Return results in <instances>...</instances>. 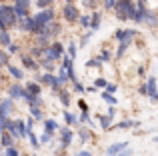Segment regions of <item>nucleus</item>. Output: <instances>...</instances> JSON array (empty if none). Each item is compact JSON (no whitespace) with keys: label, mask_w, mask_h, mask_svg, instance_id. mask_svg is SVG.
I'll list each match as a JSON object with an SVG mask.
<instances>
[{"label":"nucleus","mask_w":158,"mask_h":156,"mask_svg":"<svg viewBox=\"0 0 158 156\" xmlns=\"http://www.w3.org/2000/svg\"><path fill=\"white\" fill-rule=\"evenodd\" d=\"M20 156H28V154H20Z\"/></svg>","instance_id":"nucleus-61"},{"label":"nucleus","mask_w":158,"mask_h":156,"mask_svg":"<svg viewBox=\"0 0 158 156\" xmlns=\"http://www.w3.org/2000/svg\"><path fill=\"white\" fill-rule=\"evenodd\" d=\"M134 42H136V40H126V42L116 44V48H114V60H122L124 56L128 54V50H130V46Z\"/></svg>","instance_id":"nucleus-16"},{"label":"nucleus","mask_w":158,"mask_h":156,"mask_svg":"<svg viewBox=\"0 0 158 156\" xmlns=\"http://www.w3.org/2000/svg\"><path fill=\"white\" fill-rule=\"evenodd\" d=\"M96 118H98V124H100L102 132H110V128L114 126V116H110V114H96Z\"/></svg>","instance_id":"nucleus-19"},{"label":"nucleus","mask_w":158,"mask_h":156,"mask_svg":"<svg viewBox=\"0 0 158 156\" xmlns=\"http://www.w3.org/2000/svg\"><path fill=\"white\" fill-rule=\"evenodd\" d=\"M136 76L138 78H148L146 76V66H144V64H138V66H136Z\"/></svg>","instance_id":"nucleus-48"},{"label":"nucleus","mask_w":158,"mask_h":156,"mask_svg":"<svg viewBox=\"0 0 158 156\" xmlns=\"http://www.w3.org/2000/svg\"><path fill=\"white\" fill-rule=\"evenodd\" d=\"M86 92H90V94H96V92H100V90H96L94 86H86Z\"/></svg>","instance_id":"nucleus-52"},{"label":"nucleus","mask_w":158,"mask_h":156,"mask_svg":"<svg viewBox=\"0 0 158 156\" xmlns=\"http://www.w3.org/2000/svg\"><path fill=\"white\" fill-rule=\"evenodd\" d=\"M64 54H66V46L60 42V40H54L48 48H44V58L50 60V62H54V64L60 62Z\"/></svg>","instance_id":"nucleus-3"},{"label":"nucleus","mask_w":158,"mask_h":156,"mask_svg":"<svg viewBox=\"0 0 158 156\" xmlns=\"http://www.w3.org/2000/svg\"><path fill=\"white\" fill-rule=\"evenodd\" d=\"M76 136H78V140H80V144H86V142L94 140V130L88 128V126H84V124H80L76 128Z\"/></svg>","instance_id":"nucleus-15"},{"label":"nucleus","mask_w":158,"mask_h":156,"mask_svg":"<svg viewBox=\"0 0 158 156\" xmlns=\"http://www.w3.org/2000/svg\"><path fill=\"white\" fill-rule=\"evenodd\" d=\"M102 14H104L102 10H94L92 14H90V30H92V32L100 30V26H102Z\"/></svg>","instance_id":"nucleus-20"},{"label":"nucleus","mask_w":158,"mask_h":156,"mask_svg":"<svg viewBox=\"0 0 158 156\" xmlns=\"http://www.w3.org/2000/svg\"><path fill=\"white\" fill-rule=\"evenodd\" d=\"M56 156H70L68 152H56Z\"/></svg>","instance_id":"nucleus-55"},{"label":"nucleus","mask_w":158,"mask_h":156,"mask_svg":"<svg viewBox=\"0 0 158 156\" xmlns=\"http://www.w3.org/2000/svg\"><path fill=\"white\" fill-rule=\"evenodd\" d=\"M28 112H30V116L34 118L36 122H44V110L38 108V106H28Z\"/></svg>","instance_id":"nucleus-28"},{"label":"nucleus","mask_w":158,"mask_h":156,"mask_svg":"<svg viewBox=\"0 0 158 156\" xmlns=\"http://www.w3.org/2000/svg\"><path fill=\"white\" fill-rule=\"evenodd\" d=\"M28 54H30L36 62H40V60L44 58V48H38V46H34V44H32V46L28 48Z\"/></svg>","instance_id":"nucleus-29"},{"label":"nucleus","mask_w":158,"mask_h":156,"mask_svg":"<svg viewBox=\"0 0 158 156\" xmlns=\"http://www.w3.org/2000/svg\"><path fill=\"white\" fill-rule=\"evenodd\" d=\"M152 142H158V136H152Z\"/></svg>","instance_id":"nucleus-57"},{"label":"nucleus","mask_w":158,"mask_h":156,"mask_svg":"<svg viewBox=\"0 0 158 156\" xmlns=\"http://www.w3.org/2000/svg\"><path fill=\"white\" fill-rule=\"evenodd\" d=\"M62 118H64V126L68 128H78L80 122H78V114L72 110H62Z\"/></svg>","instance_id":"nucleus-17"},{"label":"nucleus","mask_w":158,"mask_h":156,"mask_svg":"<svg viewBox=\"0 0 158 156\" xmlns=\"http://www.w3.org/2000/svg\"><path fill=\"white\" fill-rule=\"evenodd\" d=\"M156 14H158V4H156Z\"/></svg>","instance_id":"nucleus-59"},{"label":"nucleus","mask_w":158,"mask_h":156,"mask_svg":"<svg viewBox=\"0 0 158 156\" xmlns=\"http://www.w3.org/2000/svg\"><path fill=\"white\" fill-rule=\"evenodd\" d=\"M130 148V144H128L126 140H120V142H112V144L106 146V156H118L122 152H126V150Z\"/></svg>","instance_id":"nucleus-13"},{"label":"nucleus","mask_w":158,"mask_h":156,"mask_svg":"<svg viewBox=\"0 0 158 156\" xmlns=\"http://www.w3.org/2000/svg\"><path fill=\"white\" fill-rule=\"evenodd\" d=\"M42 126H44V132H48V134H52V136H56L58 134V130L62 128L60 124H58L54 118H44V122H42Z\"/></svg>","instance_id":"nucleus-21"},{"label":"nucleus","mask_w":158,"mask_h":156,"mask_svg":"<svg viewBox=\"0 0 158 156\" xmlns=\"http://www.w3.org/2000/svg\"><path fill=\"white\" fill-rule=\"evenodd\" d=\"M144 28H148V30H154V28H158V14L154 8H150L146 14V20H144Z\"/></svg>","instance_id":"nucleus-22"},{"label":"nucleus","mask_w":158,"mask_h":156,"mask_svg":"<svg viewBox=\"0 0 158 156\" xmlns=\"http://www.w3.org/2000/svg\"><path fill=\"white\" fill-rule=\"evenodd\" d=\"M10 64V54L4 48H0V66H8Z\"/></svg>","instance_id":"nucleus-41"},{"label":"nucleus","mask_w":158,"mask_h":156,"mask_svg":"<svg viewBox=\"0 0 158 156\" xmlns=\"http://www.w3.org/2000/svg\"><path fill=\"white\" fill-rule=\"evenodd\" d=\"M28 142H30V146H32L34 150H40V148H42V144H40V138L36 136L34 132H30V134H28Z\"/></svg>","instance_id":"nucleus-38"},{"label":"nucleus","mask_w":158,"mask_h":156,"mask_svg":"<svg viewBox=\"0 0 158 156\" xmlns=\"http://www.w3.org/2000/svg\"><path fill=\"white\" fill-rule=\"evenodd\" d=\"M100 98L106 102V106H118V98H116L114 94H108L106 90H102V92H100Z\"/></svg>","instance_id":"nucleus-31"},{"label":"nucleus","mask_w":158,"mask_h":156,"mask_svg":"<svg viewBox=\"0 0 158 156\" xmlns=\"http://www.w3.org/2000/svg\"><path fill=\"white\" fill-rule=\"evenodd\" d=\"M22 152H20L16 146H10V148H4V156H20Z\"/></svg>","instance_id":"nucleus-46"},{"label":"nucleus","mask_w":158,"mask_h":156,"mask_svg":"<svg viewBox=\"0 0 158 156\" xmlns=\"http://www.w3.org/2000/svg\"><path fill=\"white\" fill-rule=\"evenodd\" d=\"M78 28H82V30H90V14H88V12H84V14L78 18Z\"/></svg>","instance_id":"nucleus-35"},{"label":"nucleus","mask_w":158,"mask_h":156,"mask_svg":"<svg viewBox=\"0 0 158 156\" xmlns=\"http://www.w3.org/2000/svg\"><path fill=\"white\" fill-rule=\"evenodd\" d=\"M74 136H76L74 128H68V126H62V128L58 130V146H60V148H58L56 152H68V148L72 146V140H74Z\"/></svg>","instance_id":"nucleus-2"},{"label":"nucleus","mask_w":158,"mask_h":156,"mask_svg":"<svg viewBox=\"0 0 158 156\" xmlns=\"http://www.w3.org/2000/svg\"><path fill=\"white\" fill-rule=\"evenodd\" d=\"M56 2V0H34L36 8L38 10H46V8H52V4Z\"/></svg>","instance_id":"nucleus-39"},{"label":"nucleus","mask_w":158,"mask_h":156,"mask_svg":"<svg viewBox=\"0 0 158 156\" xmlns=\"http://www.w3.org/2000/svg\"><path fill=\"white\" fill-rule=\"evenodd\" d=\"M6 52H8V54H10V56H14V54H20V46H18V44H16V42H12L10 46L6 48Z\"/></svg>","instance_id":"nucleus-47"},{"label":"nucleus","mask_w":158,"mask_h":156,"mask_svg":"<svg viewBox=\"0 0 158 156\" xmlns=\"http://www.w3.org/2000/svg\"><path fill=\"white\" fill-rule=\"evenodd\" d=\"M60 16L66 24H78V18L82 16L80 6H78V4H62Z\"/></svg>","instance_id":"nucleus-4"},{"label":"nucleus","mask_w":158,"mask_h":156,"mask_svg":"<svg viewBox=\"0 0 158 156\" xmlns=\"http://www.w3.org/2000/svg\"><path fill=\"white\" fill-rule=\"evenodd\" d=\"M36 20V24H38V28H46L48 24H52L54 20H56V10L54 8H46V10H38L36 14H32Z\"/></svg>","instance_id":"nucleus-5"},{"label":"nucleus","mask_w":158,"mask_h":156,"mask_svg":"<svg viewBox=\"0 0 158 156\" xmlns=\"http://www.w3.org/2000/svg\"><path fill=\"white\" fill-rule=\"evenodd\" d=\"M92 86H94L96 90H100V92H102V90H106L108 80H106L104 76H98V78H94V80H92Z\"/></svg>","instance_id":"nucleus-36"},{"label":"nucleus","mask_w":158,"mask_h":156,"mask_svg":"<svg viewBox=\"0 0 158 156\" xmlns=\"http://www.w3.org/2000/svg\"><path fill=\"white\" fill-rule=\"evenodd\" d=\"M12 138L14 140H22V138H28V132H26V120L22 118H14V128L10 130Z\"/></svg>","instance_id":"nucleus-7"},{"label":"nucleus","mask_w":158,"mask_h":156,"mask_svg":"<svg viewBox=\"0 0 158 156\" xmlns=\"http://www.w3.org/2000/svg\"><path fill=\"white\" fill-rule=\"evenodd\" d=\"M32 0H14V4H12V8H14L16 16L20 18H28L30 16V8H32Z\"/></svg>","instance_id":"nucleus-6"},{"label":"nucleus","mask_w":158,"mask_h":156,"mask_svg":"<svg viewBox=\"0 0 158 156\" xmlns=\"http://www.w3.org/2000/svg\"><path fill=\"white\" fill-rule=\"evenodd\" d=\"M0 156H4V148H2V146H0Z\"/></svg>","instance_id":"nucleus-56"},{"label":"nucleus","mask_w":158,"mask_h":156,"mask_svg":"<svg viewBox=\"0 0 158 156\" xmlns=\"http://www.w3.org/2000/svg\"><path fill=\"white\" fill-rule=\"evenodd\" d=\"M6 70H8V74H10L12 78H14L16 82H22L24 80V70L20 66H14V64H8L6 66Z\"/></svg>","instance_id":"nucleus-25"},{"label":"nucleus","mask_w":158,"mask_h":156,"mask_svg":"<svg viewBox=\"0 0 158 156\" xmlns=\"http://www.w3.org/2000/svg\"><path fill=\"white\" fill-rule=\"evenodd\" d=\"M14 138H12V134L10 132H0V146L2 148H10V146H16L14 144Z\"/></svg>","instance_id":"nucleus-26"},{"label":"nucleus","mask_w":158,"mask_h":156,"mask_svg":"<svg viewBox=\"0 0 158 156\" xmlns=\"http://www.w3.org/2000/svg\"><path fill=\"white\" fill-rule=\"evenodd\" d=\"M72 90H74L76 94H84V92H86V86L82 84L80 80H76V82H72Z\"/></svg>","instance_id":"nucleus-43"},{"label":"nucleus","mask_w":158,"mask_h":156,"mask_svg":"<svg viewBox=\"0 0 158 156\" xmlns=\"http://www.w3.org/2000/svg\"><path fill=\"white\" fill-rule=\"evenodd\" d=\"M40 144H42V146H46V144H52V134H48V132H44V130H42V134H40Z\"/></svg>","instance_id":"nucleus-42"},{"label":"nucleus","mask_w":158,"mask_h":156,"mask_svg":"<svg viewBox=\"0 0 158 156\" xmlns=\"http://www.w3.org/2000/svg\"><path fill=\"white\" fill-rule=\"evenodd\" d=\"M138 128H140V122L138 120L124 118V120H120V122H114V126L110 128V132H112V130H138Z\"/></svg>","instance_id":"nucleus-14"},{"label":"nucleus","mask_w":158,"mask_h":156,"mask_svg":"<svg viewBox=\"0 0 158 156\" xmlns=\"http://www.w3.org/2000/svg\"><path fill=\"white\" fill-rule=\"evenodd\" d=\"M106 114H110V116H116V106H108Z\"/></svg>","instance_id":"nucleus-51"},{"label":"nucleus","mask_w":158,"mask_h":156,"mask_svg":"<svg viewBox=\"0 0 158 156\" xmlns=\"http://www.w3.org/2000/svg\"><path fill=\"white\" fill-rule=\"evenodd\" d=\"M10 44H12V36H10V32H8V30H2V32H0V46L6 50Z\"/></svg>","instance_id":"nucleus-33"},{"label":"nucleus","mask_w":158,"mask_h":156,"mask_svg":"<svg viewBox=\"0 0 158 156\" xmlns=\"http://www.w3.org/2000/svg\"><path fill=\"white\" fill-rule=\"evenodd\" d=\"M146 88H148V98L152 104H158V78L156 76H148L146 80Z\"/></svg>","instance_id":"nucleus-11"},{"label":"nucleus","mask_w":158,"mask_h":156,"mask_svg":"<svg viewBox=\"0 0 158 156\" xmlns=\"http://www.w3.org/2000/svg\"><path fill=\"white\" fill-rule=\"evenodd\" d=\"M50 44H52V40L46 38V36H42V34L34 36V46H38V48H48Z\"/></svg>","instance_id":"nucleus-32"},{"label":"nucleus","mask_w":158,"mask_h":156,"mask_svg":"<svg viewBox=\"0 0 158 156\" xmlns=\"http://www.w3.org/2000/svg\"><path fill=\"white\" fill-rule=\"evenodd\" d=\"M96 58H98V60H100V62H102V64L106 66V64H110L112 60H114V50H112L110 46H102L100 50H98Z\"/></svg>","instance_id":"nucleus-18"},{"label":"nucleus","mask_w":158,"mask_h":156,"mask_svg":"<svg viewBox=\"0 0 158 156\" xmlns=\"http://www.w3.org/2000/svg\"><path fill=\"white\" fill-rule=\"evenodd\" d=\"M92 2H100V0H92Z\"/></svg>","instance_id":"nucleus-60"},{"label":"nucleus","mask_w":158,"mask_h":156,"mask_svg":"<svg viewBox=\"0 0 158 156\" xmlns=\"http://www.w3.org/2000/svg\"><path fill=\"white\" fill-rule=\"evenodd\" d=\"M62 30H64V26H62V22H58V20H54L52 24H48L46 28L42 30V36H46V38H50L52 42L58 38V36L62 34Z\"/></svg>","instance_id":"nucleus-8"},{"label":"nucleus","mask_w":158,"mask_h":156,"mask_svg":"<svg viewBox=\"0 0 158 156\" xmlns=\"http://www.w3.org/2000/svg\"><path fill=\"white\" fill-rule=\"evenodd\" d=\"M34 156H36V154H34Z\"/></svg>","instance_id":"nucleus-62"},{"label":"nucleus","mask_w":158,"mask_h":156,"mask_svg":"<svg viewBox=\"0 0 158 156\" xmlns=\"http://www.w3.org/2000/svg\"><path fill=\"white\" fill-rule=\"evenodd\" d=\"M12 110H14V100H12V98H4V100H0V126L4 124L6 118H10Z\"/></svg>","instance_id":"nucleus-10"},{"label":"nucleus","mask_w":158,"mask_h":156,"mask_svg":"<svg viewBox=\"0 0 158 156\" xmlns=\"http://www.w3.org/2000/svg\"><path fill=\"white\" fill-rule=\"evenodd\" d=\"M16 26H18V16H16L12 4H0V32Z\"/></svg>","instance_id":"nucleus-1"},{"label":"nucleus","mask_w":158,"mask_h":156,"mask_svg":"<svg viewBox=\"0 0 158 156\" xmlns=\"http://www.w3.org/2000/svg\"><path fill=\"white\" fill-rule=\"evenodd\" d=\"M106 92H108V94H114V96H116V92H118V84H116V82H108Z\"/></svg>","instance_id":"nucleus-49"},{"label":"nucleus","mask_w":158,"mask_h":156,"mask_svg":"<svg viewBox=\"0 0 158 156\" xmlns=\"http://www.w3.org/2000/svg\"><path fill=\"white\" fill-rule=\"evenodd\" d=\"M118 156H132V148H128L126 152H122V154H118Z\"/></svg>","instance_id":"nucleus-53"},{"label":"nucleus","mask_w":158,"mask_h":156,"mask_svg":"<svg viewBox=\"0 0 158 156\" xmlns=\"http://www.w3.org/2000/svg\"><path fill=\"white\" fill-rule=\"evenodd\" d=\"M124 2H136V0H124Z\"/></svg>","instance_id":"nucleus-58"},{"label":"nucleus","mask_w":158,"mask_h":156,"mask_svg":"<svg viewBox=\"0 0 158 156\" xmlns=\"http://www.w3.org/2000/svg\"><path fill=\"white\" fill-rule=\"evenodd\" d=\"M76 106H78V108H80V112H88V110H90L88 102H86L84 98H78V100H76Z\"/></svg>","instance_id":"nucleus-44"},{"label":"nucleus","mask_w":158,"mask_h":156,"mask_svg":"<svg viewBox=\"0 0 158 156\" xmlns=\"http://www.w3.org/2000/svg\"><path fill=\"white\" fill-rule=\"evenodd\" d=\"M24 96H26L24 84H20V82L8 84V98H12V100H24Z\"/></svg>","instance_id":"nucleus-12"},{"label":"nucleus","mask_w":158,"mask_h":156,"mask_svg":"<svg viewBox=\"0 0 158 156\" xmlns=\"http://www.w3.org/2000/svg\"><path fill=\"white\" fill-rule=\"evenodd\" d=\"M64 4H76V0H64Z\"/></svg>","instance_id":"nucleus-54"},{"label":"nucleus","mask_w":158,"mask_h":156,"mask_svg":"<svg viewBox=\"0 0 158 156\" xmlns=\"http://www.w3.org/2000/svg\"><path fill=\"white\" fill-rule=\"evenodd\" d=\"M74 156H94V152H92V150H88V148H80Z\"/></svg>","instance_id":"nucleus-50"},{"label":"nucleus","mask_w":158,"mask_h":156,"mask_svg":"<svg viewBox=\"0 0 158 156\" xmlns=\"http://www.w3.org/2000/svg\"><path fill=\"white\" fill-rule=\"evenodd\" d=\"M58 100H60L62 108L68 110L70 104H72V94H70V90H68V88H62L60 92H58Z\"/></svg>","instance_id":"nucleus-23"},{"label":"nucleus","mask_w":158,"mask_h":156,"mask_svg":"<svg viewBox=\"0 0 158 156\" xmlns=\"http://www.w3.org/2000/svg\"><path fill=\"white\" fill-rule=\"evenodd\" d=\"M24 88H26V92L32 94V96H42V86L36 80H28L26 84H24Z\"/></svg>","instance_id":"nucleus-24"},{"label":"nucleus","mask_w":158,"mask_h":156,"mask_svg":"<svg viewBox=\"0 0 158 156\" xmlns=\"http://www.w3.org/2000/svg\"><path fill=\"white\" fill-rule=\"evenodd\" d=\"M18 56H20V62H22V68H26L28 72H34V74H36V72L40 70V64L36 62L28 52H20Z\"/></svg>","instance_id":"nucleus-9"},{"label":"nucleus","mask_w":158,"mask_h":156,"mask_svg":"<svg viewBox=\"0 0 158 156\" xmlns=\"http://www.w3.org/2000/svg\"><path fill=\"white\" fill-rule=\"evenodd\" d=\"M100 8H102V12H114L116 0H100Z\"/></svg>","instance_id":"nucleus-37"},{"label":"nucleus","mask_w":158,"mask_h":156,"mask_svg":"<svg viewBox=\"0 0 158 156\" xmlns=\"http://www.w3.org/2000/svg\"><path fill=\"white\" fill-rule=\"evenodd\" d=\"M86 68H94V70H104V64H102L100 60L96 58V56H92V58L86 60Z\"/></svg>","instance_id":"nucleus-34"},{"label":"nucleus","mask_w":158,"mask_h":156,"mask_svg":"<svg viewBox=\"0 0 158 156\" xmlns=\"http://www.w3.org/2000/svg\"><path fill=\"white\" fill-rule=\"evenodd\" d=\"M78 122H80V124H84V126H88L90 122H92V116H90V110H88V112H80V114H78Z\"/></svg>","instance_id":"nucleus-40"},{"label":"nucleus","mask_w":158,"mask_h":156,"mask_svg":"<svg viewBox=\"0 0 158 156\" xmlns=\"http://www.w3.org/2000/svg\"><path fill=\"white\" fill-rule=\"evenodd\" d=\"M66 56L72 58L74 62H76V56H78V44H76V40H70V42L66 44Z\"/></svg>","instance_id":"nucleus-27"},{"label":"nucleus","mask_w":158,"mask_h":156,"mask_svg":"<svg viewBox=\"0 0 158 156\" xmlns=\"http://www.w3.org/2000/svg\"><path fill=\"white\" fill-rule=\"evenodd\" d=\"M136 92H138L140 96H146V98H148V88H146V82H140V84L136 86Z\"/></svg>","instance_id":"nucleus-45"},{"label":"nucleus","mask_w":158,"mask_h":156,"mask_svg":"<svg viewBox=\"0 0 158 156\" xmlns=\"http://www.w3.org/2000/svg\"><path fill=\"white\" fill-rule=\"evenodd\" d=\"M92 36H94V32H92V30H84V32L80 34V40H78V48L88 46V42L92 40Z\"/></svg>","instance_id":"nucleus-30"}]
</instances>
